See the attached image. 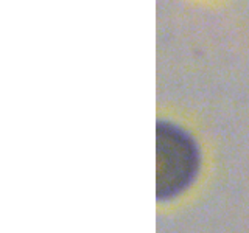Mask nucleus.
<instances>
[]
</instances>
